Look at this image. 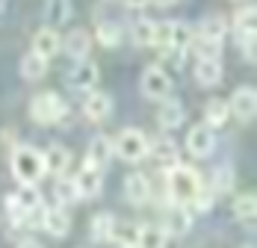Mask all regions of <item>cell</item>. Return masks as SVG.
<instances>
[{"mask_svg": "<svg viewBox=\"0 0 257 248\" xmlns=\"http://www.w3.org/2000/svg\"><path fill=\"white\" fill-rule=\"evenodd\" d=\"M166 183H169V195H172V201L175 204H192L195 201V195L201 192V174L195 172L192 166H172L169 169V174H166Z\"/></svg>", "mask_w": 257, "mask_h": 248, "instance_id": "1", "label": "cell"}, {"mask_svg": "<svg viewBox=\"0 0 257 248\" xmlns=\"http://www.w3.org/2000/svg\"><path fill=\"white\" fill-rule=\"evenodd\" d=\"M12 174L21 186H36L45 177V163H42V151L21 145L12 151Z\"/></svg>", "mask_w": 257, "mask_h": 248, "instance_id": "2", "label": "cell"}, {"mask_svg": "<svg viewBox=\"0 0 257 248\" xmlns=\"http://www.w3.org/2000/svg\"><path fill=\"white\" fill-rule=\"evenodd\" d=\"M65 115H68V106L56 92H39L30 100V118L36 124H56Z\"/></svg>", "mask_w": 257, "mask_h": 248, "instance_id": "3", "label": "cell"}, {"mask_svg": "<svg viewBox=\"0 0 257 248\" xmlns=\"http://www.w3.org/2000/svg\"><path fill=\"white\" fill-rule=\"evenodd\" d=\"M112 151L127 160V163H142L148 157V136L136 127H124L115 139H112Z\"/></svg>", "mask_w": 257, "mask_h": 248, "instance_id": "4", "label": "cell"}, {"mask_svg": "<svg viewBox=\"0 0 257 248\" xmlns=\"http://www.w3.org/2000/svg\"><path fill=\"white\" fill-rule=\"evenodd\" d=\"M139 89H142V95L151 100H166L172 95V77L166 74L160 65H148L145 71H142V83H139Z\"/></svg>", "mask_w": 257, "mask_h": 248, "instance_id": "5", "label": "cell"}, {"mask_svg": "<svg viewBox=\"0 0 257 248\" xmlns=\"http://www.w3.org/2000/svg\"><path fill=\"white\" fill-rule=\"evenodd\" d=\"M228 109H231V115H236L239 121H254V115H257L254 86H239V89H233V95L228 98Z\"/></svg>", "mask_w": 257, "mask_h": 248, "instance_id": "6", "label": "cell"}, {"mask_svg": "<svg viewBox=\"0 0 257 248\" xmlns=\"http://www.w3.org/2000/svg\"><path fill=\"white\" fill-rule=\"evenodd\" d=\"M213 148H216V133H213L207 124H198V127H192V130L186 133V151H189L195 160L210 157Z\"/></svg>", "mask_w": 257, "mask_h": 248, "instance_id": "7", "label": "cell"}, {"mask_svg": "<svg viewBox=\"0 0 257 248\" xmlns=\"http://www.w3.org/2000/svg\"><path fill=\"white\" fill-rule=\"evenodd\" d=\"M189 227H192V207H186V204H172L169 213H166L163 230H166L169 236H183V233H189Z\"/></svg>", "mask_w": 257, "mask_h": 248, "instance_id": "8", "label": "cell"}, {"mask_svg": "<svg viewBox=\"0 0 257 248\" xmlns=\"http://www.w3.org/2000/svg\"><path fill=\"white\" fill-rule=\"evenodd\" d=\"M115 157V151H112V139L109 136H95L92 142H89V148H86V166H92V169H106L109 166V160Z\"/></svg>", "mask_w": 257, "mask_h": 248, "instance_id": "9", "label": "cell"}, {"mask_svg": "<svg viewBox=\"0 0 257 248\" xmlns=\"http://www.w3.org/2000/svg\"><path fill=\"white\" fill-rule=\"evenodd\" d=\"M74 186H77V195L80 198H95L101 195L103 189V172L101 169H92V166H83L74 177Z\"/></svg>", "mask_w": 257, "mask_h": 248, "instance_id": "10", "label": "cell"}, {"mask_svg": "<svg viewBox=\"0 0 257 248\" xmlns=\"http://www.w3.org/2000/svg\"><path fill=\"white\" fill-rule=\"evenodd\" d=\"M124 195H127V201L133 207L148 204V198H151V180L142 172H130L127 177H124Z\"/></svg>", "mask_w": 257, "mask_h": 248, "instance_id": "11", "label": "cell"}, {"mask_svg": "<svg viewBox=\"0 0 257 248\" xmlns=\"http://www.w3.org/2000/svg\"><path fill=\"white\" fill-rule=\"evenodd\" d=\"M148 157H154L160 166H166V169H172V166H178V145H175V139L172 136H157L148 142Z\"/></svg>", "mask_w": 257, "mask_h": 248, "instance_id": "12", "label": "cell"}, {"mask_svg": "<svg viewBox=\"0 0 257 248\" xmlns=\"http://www.w3.org/2000/svg\"><path fill=\"white\" fill-rule=\"evenodd\" d=\"M42 163H45V174H53V177H62L71 166V154L65 145H51V148L42 154Z\"/></svg>", "mask_w": 257, "mask_h": 248, "instance_id": "13", "label": "cell"}, {"mask_svg": "<svg viewBox=\"0 0 257 248\" xmlns=\"http://www.w3.org/2000/svg\"><path fill=\"white\" fill-rule=\"evenodd\" d=\"M109 112H112V98L106 92H89V98L83 100V115L89 121H103L109 118Z\"/></svg>", "mask_w": 257, "mask_h": 248, "instance_id": "14", "label": "cell"}, {"mask_svg": "<svg viewBox=\"0 0 257 248\" xmlns=\"http://www.w3.org/2000/svg\"><path fill=\"white\" fill-rule=\"evenodd\" d=\"M98 65L95 62H89V59H80L77 65H74V71H71V86L80 89V92H95V86H98Z\"/></svg>", "mask_w": 257, "mask_h": 248, "instance_id": "15", "label": "cell"}, {"mask_svg": "<svg viewBox=\"0 0 257 248\" xmlns=\"http://www.w3.org/2000/svg\"><path fill=\"white\" fill-rule=\"evenodd\" d=\"M59 50H62V39H59V33H56L53 27H45V30L36 33V39H33V53H39L42 59H51Z\"/></svg>", "mask_w": 257, "mask_h": 248, "instance_id": "16", "label": "cell"}, {"mask_svg": "<svg viewBox=\"0 0 257 248\" xmlns=\"http://www.w3.org/2000/svg\"><path fill=\"white\" fill-rule=\"evenodd\" d=\"M42 230H48V233L56 236V239L68 236V230H71L68 213H65L62 207H48V213H45V219H42Z\"/></svg>", "mask_w": 257, "mask_h": 248, "instance_id": "17", "label": "cell"}, {"mask_svg": "<svg viewBox=\"0 0 257 248\" xmlns=\"http://www.w3.org/2000/svg\"><path fill=\"white\" fill-rule=\"evenodd\" d=\"M62 50L71 56V59H86L89 56V50H92V36L86 33V30H71L65 39H62Z\"/></svg>", "mask_w": 257, "mask_h": 248, "instance_id": "18", "label": "cell"}, {"mask_svg": "<svg viewBox=\"0 0 257 248\" xmlns=\"http://www.w3.org/2000/svg\"><path fill=\"white\" fill-rule=\"evenodd\" d=\"M233 33H236V42L257 36V9L254 6H239L233 12Z\"/></svg>", "mask_w": 257, "mask_h": 248, "instance_id": "19", "label": "cell"}, {"mask_svg": "<svg viewBox=\"0 0 257 248\" xmlns=\"http://www.w3.org/2000/svg\"><path fill=\"white\" fill-rule=\"evenodd\" d=\"M225 33H228V21H225V15L213 12V15L201 18V24H198V30H195V39H207V42H222V39H225Z\"/></svg>", "mask_w": 257, "mask_h": 248, "instance_id": "20", "label": "cell"}, {"mask_svg": "<svg viewBox=\"0 0 257 248\" xmlns=\"http://www.w3.org/2000/svg\"><path fill=\"white\" fill-rule=\"evenodd\" d=\"M112 233H115V216L112 213H95L92 224H89L92 242H112Z\"/></svg>", "mask_w": 257, "mask_h": 248, "instance_id": "21", "label": "cell"}, {"mask_svg": "<svg viewBox=\"0 0 257 248\" xmlns=\"http://www.w3.org/2000/svg\"><path fill=\"white\" fill-rule=\"evenodd\" d=\"M195 83L204 89L222 83V62L219 59H198L195 62Z\"/></svg>", "mask_w": 257, "mask_h": 248, "instance_id": "22", "label": "cell"}, {"mask_svg": "<svg viewBox=\"0 0 257 248\" xmlns=\"http://www.w3.org/2000/svg\"><path fill=\"white\" fill-rule=\"evenodd\" d=\"M166 245H169V233L163 230V224H139L136 248H166Z\"/></svg>", "mask_w": 257, "mask_h": 248, "instance_id": "23", "label": "cell"}, {"mask_svg": "<svg viewBox=\"0 0 257 248\" xmlns=\"http://www.w3.org/2000/svg\"><path fill=\"white\" fill-rule=\"evenodd\" d=\"M231 118V109H228V100L222 98H210L204 103V124L210 130H216V127H222V124H228Z\"/></svg>", "mask_w": 257, "mask_h": 248, "instance_id": "24", "label": "cell"}, {"mask_svg": "<svg viewBox=\"0 0 257 248\" xmlns=\"http://www.w3.org/2000/svg\"><path fill=\"white\" fill-rule=\"evenodd\" d=\"M157 124L163 127V130H175L183 124V106H180L178 100H163V106H160V112H157Z\"/></svg>", "mask_w": 257, "mask_h": 248, "instance_id": "25", "label": "cell"}, {"mask_svg": "<svg viewBox=\"0 0 257 248\" xmlns=\"http://www.w3.org/2000/svg\"><path fill=\"white\" fill-rule=\"evenodd\" d=\"M233 216L239 219V222H254L257 219V195L254 192H242V195H236L233 198Z\"/></svg>", "mask_w": 257, "mask_h": 248, "instance_id": "26", "label": "cell"}, {"mask_svg": "<svg viewBox=\"0 0 257 248\" xmlns=\"http://www.w3.org/2000/svg\"><path fill=\"white\" fill-rule=\"evenodd\" d=\"M48 74V59H42L39 53H24V59H21V77L24 80H42V77Z\"/></svg>", "mask_w": 257, "mask_h": 248, "instance_id": "27", "label": "cell"}, {"mask_svg": "<svg viewBox=\"0 0 257 248\" xmlns=\"http://www.w3.org/2000/svg\"><path fill=\"white\" fill-rule=\"evenodd\" d=\"M53 195H56V204L59 207H68L80 198L77 195V186H74V177H56V186H53Z\"/></svg>", "mask_w": 257, "mask_h": 248, "instance_id": "28", "label": "cell"}, {"mask_svg": "<svg viewBox=\"0 0 257 248\" xmlns=\"http://www.w3.org/2000/svg\"><path fill=\"white\" fill-rule=\"evenodd\" d=\"M130 39H133V45H139V48L154 45V21H151V18H139L136 24L130 27Z\"/></svg>", "mask_w": 257, "mask_h": 248, "instance_id": "29", "label": "cell"}, {"mask_svg": "<svg viewBox=\"0 0 257 248\" xmlns=\"http://www.w3.org/2000/svg\"><path fill=\"white\" fill-rule=\"evenodd\" d=\"M95 39L101 42L103 48H118L121 45V27H118V21H101Z\"/></svg>", "mask_w": 257, "mask_h": 248, "instance_id": "30", "label": "cell"}, {"mask_svg": "<svg viewBox=\"0 0 257 248\" xmlns=\"http://www.w3.org/2000/svg\"><path fill=\"white\" fill-rule=\"evenodd\" d=\"M71 0H48V9H45V21H48V27H56L62 24L68 15H71V6H68Z\"/></svg>", "mask_w": 257, "mask_h": 248, "instance_id": "31", "label": "cell"}, {"mask_svg": "<svg viewBox=\"0 0 257 248\" xmlns=\"http://www.w3.org/2000/svg\"><path fill=\"white\" fill-rule=\"evenodd\" d=\"M154 45L163 50L175 48V21H154Z\"/></svg>", "mask_w": 257, "mask_h": 248, "instance_id": "32", "label": "cell"}, {"mask_svg": "<svg viewBox=\"0 0 257 248\" xmlns=\"http://www.w3.org/2000/svg\"><path fill=\"white\" fill-rule=\"evenodd\" d=\"M15 195V201H18V207H21V213H30V210H36V207H42L45 201H42V195H39V189L36 186H21L18 192H12Z\"/></svg>", "mask_w": 257, "mask_h": 248, "instance_id": "33", "label": "cell"}, {"mask_svg": "<svg viewBox=\"0 0 257 248\" xmlns=\"http://www.w3.org/2000/svg\"><path fill=\"white\" fill-rule=\"evenodd\" d=\"M231 186H233V169L231 166H219L216 169V174H213V192L216 195H225V192H231Z\"/></svg>", "mask_w": 257, "mask_h": 248, "instance_id": "34", "label": "cell"}, {"mask_svg": "<svg viewBox=\"0 0 257 248\" xmlns=\"http://www.w3.org/2000/svg\"><path fill=\"white\" fill-rule=\"evenodd\" d=\"M112 239H115L118 245L136 248V239H139V224H124V227H118V224H115V233H112Z\"/></svg>", "mask_w": 257, "mask_h": 248, "instance_id": "35", "label": "cell"}, {"mask_svg": "<svg viewBox=\"0 0 257 248\" xmlns=\"http://www.w3.org/2000/svg\"><path fill=\"white\" fill-rule=\"evenodd\" d=\"M216 198H219V195H216L213 189H204V186H201V192L195 195V201H192L189 207H195V213H204V210L213 207V201H216Z\"/></svg>", "mask_w": 257, "mask_h": 248, "instance_id": "36", "label": "cell"}, {"mask_svg": "<svg viewBox=\"0 0 257 248\" xmlns=\"http://www.w3.org/2000/svg\"><path fill=\"white\" fill-rule=\"evenodd\" d=\"M18 248H45V245H42L39 239H33V236H27V239H21V242H18Z\"/></svg>", "mask_w": 257, "mask_h": 248, "instance_id": "37", "label": "cell"}, {"mask_svg": "<svg viewBox=\"0 0 257 248\" xmlns=\"http://www.w3.org/2000/svg\"><path fill=\"white\" fill-rule=\"evenodd\" d=\"M124 6L127 9H142V6H148V0H124Z\"/></svg>", "mask_w": 257, "mask_h": 248, "instance_id": "38", "label": "cell"}, {"mask_svg": "<svg viewBox=\"0 0 257 248\" xmlns=\"http://www.w3.org/2000/svg\"><path fill=\"white\" fill-rule=\"evenodd\" d=\"M148 3H151V6H160V9H166V6H172L175 0H148Z\"/></svg>", "mask_w": 257, "mask_h": 248, "instance_id": "39", "label": "cell"}, {"mask_svg": "<svg viewBox=\"0 0 257 248\" xmlns=\"http://www.w3.org/2000/svg\"><path fill=\"white\" fill-rule=\"evenodd\" d=\"M115 248H130V245H115Z\"/></svg>", "mask_w": 257, "mask_h": 248, "instance_id": "40", "label": "cell"}, {"mask_svg": "<svg viewBox=\"0 0 257 248\" xmlns=\"http://www.w3.org/2000/svg\"><path fill=\"white\" fill-rule=\"evenodd\" d=\"M3 3H6V0H0V6H3Z\"/></svg>", "mask_w": 257, "mask_h": 248, "instance_id": "41", "label": "cell"}, {"mask_svg": "<svg viewBox=\"0 0 257 248\" xmlns=\"http://www.w3.org/2000/svg\"><path fill=\"white\" fill-rule=\"evenodd\" d=\"M245 248H254V245H245Z\"/></svg>", "mask_w": 257, "mask_h": 248, "instance_id": "42", "label": "cell"}]
</instances>
